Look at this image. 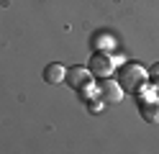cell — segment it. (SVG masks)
<instances>
[{"label":"cell","instance_id":"cell-6","mask_svg":"<svg viewBox=\"0 0 159 154\" xmlns=\"http://www.w3.org/2000/svg\"><path fill=\"white\" fill-rule=\"evenodd\" d=\"M139 110H141V118L146 123H152V126L159 123V98L149 100V103H139Z\"/></svg>","mask_w":159,"mask_h":154},{"label":"cell","instance_id":"cell-2","mask_svg":"<svg viewBox=\"0 0 159 154\" xmlns=\"http://www.w3.org/2000/svg\"><path fill=\"white\" fill-rule=\"evenodd\" d=\"M116 57L111 54V51H95L93 59H90V64H87V69L93 72V77H111L113 72H116Z\"/></svg>","mask_w":159,"mask_h":154},{"label":"cell","instance_id":"cell-5","mask_svg":"<svg viewBox=\"0 0 159 154\" xmlns=\"http://www.w3.org/2000/svg\"><path fill=\"white\" fill-rule=\"evenodd\" d=\"M67 80V69L59 64V62H52V64L44 67V82L46 85H59V82Z\"/></svg>","mask_w":159,"mask_h":154},{"label":"cell","instance_id":"cell-9","mask_svg":"<svg viewBox=\"0 0 159 154\" xmlns=\"http://www.w3.org/2000/svg\"><path fill=\"white\" fill-rule=\"evenodd\" d=\"M87 105H90V113H103L108 103H105L100 95H95V98H90V100H87Z\"/></svg>","mask_w":159,"mask_h":154},{"label":"cell","instance_id":"cell-3","mask_svg":"<svg viewBox=\"0 0 159 154\" xmlns=\"http://www.w3.org/2000/svg\"><path fill=\"white\" fill-rule=\"evenodd\" d=\"M98 95H100L108 105H113V103H121L123 98V87L118 85V80H111V77H103L100 85H98Z\"/></svg>","mask_w":159,"mask_h":154},{"label":"cell","instance_id":"cell-10","mask_svg":"<svg viewBox=\"0 0 159 154\" xmlns=\"http://www.w3.org/2000/svg\"><path fill=\"white\" fill-rule=\"evenodd\" d=\"M149 80H152L154 87H159V64H154L152 69H149Z\"/></svg>","mask_w":159,"mask_h":154},{"label":"cell","instance_id":"cell-1","mask_svg":"<svg viewBox=\"0 0 159 154\" xmlns=\"http://www.w3.org/2000/svg\"><path fill=\"white\" fill-rule=\"evenodd\" d=\"M116 72H118V85L123 87V92H136L149 80V72L136 62H121Z\"/></svg>","mask_w":159,"mask_h":154},{"label":"cell","instance_id":"cell-4","mask_svg":"<svg viewBox=\"0 0 159 154\" xmlns=\"http://www.w3.org/2000/svg\"><path fill=\"white\" fill-rule=\"evenodd\" d=\"M67 85L69 87H75V90H82V87H87V85H93V72L87 69V67H72L67 72Z\"/></svg>","mask_w":159,"mask_h":154},{"label":"cell","instance_id":"cell-8","mask_svg":"<svg viewBox=\"0 0 159 154\" xmlns=\"http://www.w3.org/2000/svg\"><path fill=\"white\" fill-rule=\"evenodd\" d=\"M134 95L139 98V103H149V100H157V87H154V85H146V82H144V85L139 87V90L134 92Z\"/></svg>","mask_w":159,"mask_h":154},{"label":"cell","instance_id":"cell-7","mask_svg":"<svg viewBox=\"0 0 159 154\" xmlns=\"http://www.w3.org/2000/svg\"><path fill=\"white\" fill-rule=\"evenodd\" d=\"M93 44H95V51H113L116 49V39L111 34H95Z\"/></svg>","mask_w":159,"mask_h":154}]
</instances>
